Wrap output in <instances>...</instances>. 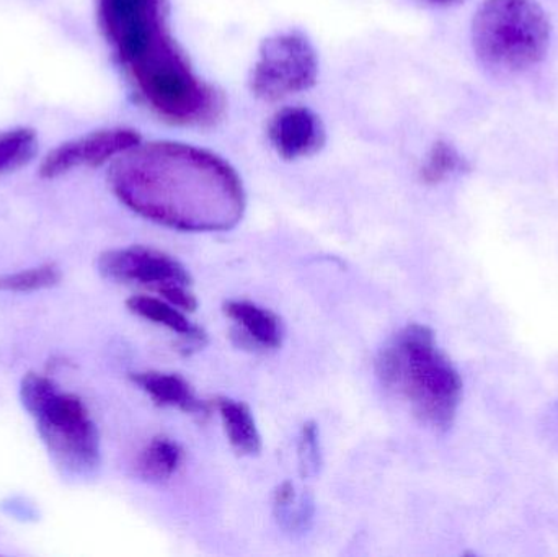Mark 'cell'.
I'll return each instance as SVG.
<instances>
[{
  "label": "cell",
  "instance_id": "cell-7",
  "mask_svg": "<svg viewBox=\"0 0 558 557\" xmlns=\"http://www.w3.org/2000/svg\"><path fill=\"white\" fill-rule=\"evenodd\" d=\"M101 277L118 283L146 284L157 293L170 287H192V277L175 258L156 249H114L98 257Z\"/></svg>",
  "mask_w": 558,
  "mask_h": 557
},
{
  "label": "cell",
  "instance_id": "cell-1",
  "mask_svg": "<svg viewBox=\"0 0 558 557\" xmlns=\"http://www.w3.org/2000/svg\"><path fill=\"white\" fill-rule=\"evenodd\" d=\"M108 180L131 211L180 231H229L247 206L244 183L228 160L177 141L137 144L113 160Z\"/></svg>",
  "mask_w": 558,
  "mask_h": 557
},
{
  "label": "cell",
  "instance_id": "cell-6",
  "mask_svg": "<svg viewBox=\"0 0 558 557\" xmlns=\"http://www.w3.org/2000/svg\"><path fill=\"white\" fill-rule=\"evenodd\" d=\"M317 77V51L311 39L298 29H288L262 43L251 88L262 100L278 101L314 87Z\"/></svg>",
  "mask_w": 558,
  "mask_h": 557
},
{
  "label": "cell",
  "instance_id": "cell-5",
  "mask_svg": "<svg viewBox=\"0 0 558 557\" xmlns=\"http://www.w3.org/2000/svg\"><path fill=\"white\" fill-rule=\"evenodd\" d=\"M98 19L128 74L182 51L167 23L166 0H98Z\"/></svg>",
  "mask_w": 558,
  "mask_h": 557
},
{
  "label": "cell",
  "instance_id": "cell-15",
  "mask_svg": "<svg viewBox=\"0 0 558 557\" xmlns=\"http://www.w3.org/2000/svg\"><path fill=\"white\" fill-rule=\"evenodd\" d=\"M274 510L279 525L289 533H304L314 517V502L311 497L298 496L294 484H279L274 494Z\"/></svg>",
  "mask_w": 558,
  "mask_h": 557
},
{
  "label": "cell",
  "instance_id": "cell-3",
  "mask_svg": "<svg viewBox=\"0 0 558 557\" xmlns=\"http://www.w3.org/2000/svg\"><path fill=\"white\" fill-rule=\"evenodd\" d=\"M20 401L35 419L52 463L69 480H90L101 463L100 435L81 398L62 392L51 379L28 373Z\"/></svg>",
  "mask_w": 558,
  "mask_h": 557
},
{
  "label": "cell",
  "instance_id": "cell-2",
  "mask_svg": "<svg viewBox=\"0 0 558 557\" xmlns=\"http://www.w3.org/2000/svg\"><path fill=\"white\" fill-rule=\"evenodd\" d=\"M377 376L387 389L409 402L423 424L438 432L454 424L464 386L428 326L412 324L396 334L380 350Z\"/></svg>",
  "mask_w": 558,
  "mask_h": 557
},
{
  "label": "cell",
  "instance_id": "cell-4",
  "mask_svg": "<svg viewBox=\"0 0 558 557\" xmlns=\"http://www.w3.org/2000/svg\"><path fill=\"white\" fill-rule=\"evenodd\" d=\"M553 25L537 0H484L472 20L478 62L497 74H520L549 51Z\"/></svg>",
  "mask_w": 558,
  "mask_h": 557
},
{
  "label": "cell",
  "instance_id": "cell-14",
  "mask_svg": "<svg viewBox=\"0 0 558 557\" xmlns=\"http://www.w3.org/2000/svg\"><path fill=\"white\" fill-rule=\"evenodd\" d=\"M183 461V450L177 441L157 437L147 444L137 458V473L150 483L169 481L179 471Z\"/></svg>",
  "mask_w": 558,
  "mask_h": 557
},
{
  "label": "cell",
  "instance_id": "cell-17",
  "mask_svg": "<svg viewBox=\"0 0 558 557\" xmlns=\"http://www.w3.org/2000/svg\"><path fill=\"white\" fill-rule=\"evenodd\" d=\"M469 162L452 144L438 141L433 144L423 162L420 175L426 185H438L458 173L468 172Z\"/></svg>",
  "mask_w": 558,
  "mask_h": 557
},
{
  "label": "cell",
  "instance_id": "cell-8",
  "mask_svg": "<svg viewBox=\"0 0 558 557\" xmlns=\"http://www.w3.org/2000/svg\"><path fill=\"white\" fill-rule=\"evenodd\" d=\"M141 143L131 128H105L75 140L65 141L48 153L39 166L43 179H58L78 167H100Z\"/></svg>",
  "mask_w": 558,
  "mask_h": 557
},
{
  "label": "cell",
  "instance_id": "cell-9",
  "mask_svg": "<svg viewBox=\"0 0 558 557\" xmlns=\"http://www.w3.org/2000/svg\"><path fill=\"white\" fill-rule=\"evenodd\" d=\"M268 140L279 157L305 159L324 147L327 133L318 114L305 107H284L268 124Z\"/></svg>",
  "mask_w": 558,
  "mask_h": 557
},
{
  "label": "cell",
  "instance_id": "cell-10",
  "mask_svg": "<svg viewBox=\"0 0 558 557\" xmlns=\"http://www.w3.org/2000/svg\"><path fill=\"white\" fill-rule=\"evenodd\" d=\"M225 313L235 324V332L244 347L260 350H277L281 347L284 330L277 314L251 303L228 301Z\"/></svg>",
  "mask_w": 558,
  "mask_h": 557
},
{
  "label": "cell",
  "instance_id": "cell-19",
  "mask_svg": "<svg viewBox=\"0 0 558 557\" xmlns=\"http://www.w3.org/2000/svg\"><path fill=\"white\" fill-rule=\"evenodd\" d=\"M299 473L304 480L315 477L322 467L320 435L315 422H305L298 444Z\"/></svg>",
  "mask_w": 558,
  "mask_h": 557
},
{
  "label": "cell",
  "instance_id": "cell-20",
  "mask_svg": "<svg viewBox=\"0 0 558 557\" xmlns=\"http://www.w3.org/2000/svg\"><path fill=\"white\" fill-rule=\"evenodd\" d=\"M428 2L435 3V5L439 7H452L464 2V0H428Z\"/></svg>",
  "mask_w": 558,
  "mask_h": 557
},
{
  "label": "cell",
  "instance_id": "cell-18",
  "mask_svg": "<svg viewBox=\"0 0 558 557\" xmlns=\"http://www.w3.org/2000/svg\"><path fill=\"white\" fill-rule=\"evenodd\" d=\"M61 281V270L56 264H43L16 274L0 275V291L7 293H29L48 290Z\"/></svg>",
  "mask_w": 558,
  "mask_h": 557
},
{
  "label": "cell",
  "instance_id": "cell-12",
  "mask_svg": "<svg viewBox=\"0 0 558 557\" xmlns=\"http://www.w3.org/2000/svg\"><path fill=\"white\" fill-rule=\"evenodd\" d=\"M126 304L131 313L179 334L189 346L203 347L208 340L205 330L192 324L185 316V311L179 310L169 301L153 296H133Z\"/></svg>",
  "mask_w": 558,
  "mask_h": 557
},
{
  "label": "cell",
  "instance_id": "cell-16",
  "mask_svg": "<svg viewBox=\"0 0 558 557\" xmlns=\"http://www.w3.org/2000/svg\"><path fill=\"white\" fill-rule=\"evenodd\" d=\"M38 150V136L29 128L0 131V175L15 172L32 162Z\"/></svg>",
  "mask_w": 558,
  "mask_h": 557
},
{
  "label": "cell",
  "instance_id": "cell-11",
  "mask_svg": "<svg viewBox=\"0 0 558 557\" xmlns=\"http://www.w3.org/2000/svg\"><path fill=\"white\" fill-rule=\"evenodd\" d=\"M131 379L157 405L179 409L185 414H208V405L196 396L192 386L182 376L173 375V373L140 372L131 373Z\"/></svg>",
  "mask_w": 558,
  "mask_h": 557
},
{
  "label": "cell",
  "instance_id": "cell-13",
  "mask_svg": "<svg viewBox=\"0 0 558 557\" xmlns=\"http://www.w3.org/2000/svg\"><path fill=\"white\" fill-rule=\"evenodd\" d=\"M219 415L225 425L229 444L239 455L255 457L262 451V435L251 409L234 399H219Z\"/></svg>",
  "mask_w": 558,
  "mask_h": 557
}]
</instances>
